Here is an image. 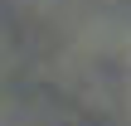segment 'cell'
Wrapping results in <instances>:
<instances>
[{"label": "cell", "instance_id": "1", "mask_svg": "<svg viewBox=\"0 0 131 126\" xmlns=\"http://www.w3.org/2000/svg\"><path fill=\"white\" fill-rule=\"evenodd\" d=\"M39 126H102L92 112H78V107H53V112H44Z\"/></svg>", "mask_w": 131, "mask_h": 126}]
</instances>
